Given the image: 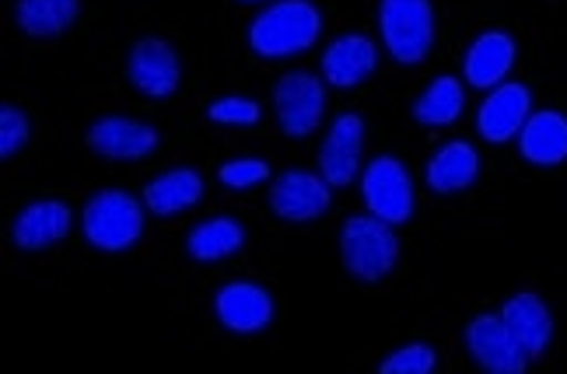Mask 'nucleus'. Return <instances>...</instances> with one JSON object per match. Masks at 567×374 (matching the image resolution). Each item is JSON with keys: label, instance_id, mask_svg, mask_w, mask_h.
I'll return each instance as SVG.
<instances>
[{"label": "nucleus", "instance_id": "obj_1", "mask_svg": "<svg viewBox=\"0 0 567 374\" xmlns=\"http://www.w3.org/2000/svg\"><path fill=\"white\" fill-rule=\"evenodd\" d=\"M322 32V14L312 0H274L249 25V46L264 60H288L312 50Z\"/></svg>", "mask_w": 567, "mask_h": 374}, {"label": "nucleus", "instance_id": "obj_2", "mask_svg": "<svg viewBox=\"0 0 567 374\" xmlns=\"http://www.w3.org/2000/svg\"><path fill=\"white\" fill-rule=\"evenodd\" d=\"M340 256L347 273H354L364 283L382 280L392 267H396L400 256V241L389 221L375 214H358L347 217L343 231H340Z\"/></svg>", "mask_w": 567, "mask_h": 374}, {"label": "nucleus", "instance_id": "obj_3", "mask_svg": "<svg viewBox=\"0 0 567 374\" xmlns=\"http://www.w3.org/2000/svg\"><path fill=\"white\" fill-rule=\"evenodd\" d=\"M81 228L99 252H126L144 235V207L123 189H102L84 204Z\"/></svg>", "mask_w": 567, "mask_h": 374}, {"label": "nucleus", "instance_id": "obj_4", "mask_svg": "<svg viewBox=\"0 0 567 374\" xmlns=\"http://www.w3.org/2000/svg\"><path fill=\"white\" fill-rule=\"evenodd\" d=\"M379 29L396 63H421L434 46L431 0H379Z\"/></svg>", "mask_w": 567, "mask_h": 374}, {"label": "nucleus", "instance_id": "obj_5", "mask_svg": "<svg viewBox=\"0 0 567 374\" xmlns=\"http://www.w3.org/2000/svg\"><path fill=\"white\" fill-rule=\"evenodd\" d=\"M361 196L368 210L389 225H406L413 217V207H417L410 172L403 168L400 158H392V154H379V158H372V165L364 168Z\"/></svg>", "mask_w": 567, "mask_h": 374}, {"label": "nucleus", "instance_id": "obj_6", "mask_svg": "<svg viewBox=\"0 0 567 374\" xmlns=\"http://www.w3.org/2000/svg\"><path fill=\"white\" fill-rule=\"evenodd\" d=\"M277 123L288 137H309L319 129L326 113V84L316 74L291 71L274 87Z\"/></svg>", "mask_w": 567, "mask_h": 374}, {"label": "nucleus", "instance_id": "obj_7", "mask_svg": "<svg viewBox=\"0 0 567 374\" xmlns=\"http://www.w3.org/2000/svg\"><path fill=\"white\" fill-rule=\"evenodd\" d=\"M463 340H466L470 357L491 374H522L529 367V354L512 336V329L501 315H476L466 325Z\"/></svg>", "mask_w": 567, "mask_h": 374}, {"label": "nucleus", "instance_id": "obj_8", "mask_svg": "<svg viewBox=\"0 0 567 374\" xmlns=\"http://www.w3.org/2000/svg\"><path fill=\"white\" fill-rule=\"evenodd\" d=\"M330 183L322 175L312 172H301L291 168L274 179L270 189V210L280 217V221H291V225H305V221H316L326 210H330Z\"/></svg>", "mask_w": 567, "mask_h": 374}, {"label": "nucleus", "instance_id": "obj_9", "mask_svg": "<svg viewBox=\"0 0 567 374\" xmlns=\"http://www.w3.org/2000/svg\"><path fill=\"white\" fill-rule=\"evenodd\" d=\"M533 116V92L522 81H505L491 87L476 113V129L487 144H505L522 134V126Z\"/></svg>", "mask_w": 567, "mask_h": 374}, {"label": "nucleus", "instance_id": "obj_10", "mask_svg": "<svg viewBox=\"0 0 567 374\" xmlns=\"http://www.w3.org/2000/svg\"><path fill=\"white\" fill-rule=\"evenodd\" d=\"M361 147H364V120L358 113L337 116L319 147V172L333 189L354 183V175L361 172Z\"/></svg>", "mask_w": 567, "mask_h": 374}, {"label": "nucleus", "instance_id": "obj_11", "mask_svg": "<svg viewBox=\"0 0 567 374\" xmlns=\"http://www.w3.org/2000/svg\"><path fill=\"white\" fill-rule=\"evenodd\" d=\"M126 74L134 81V87L147 98H168L176 95V87L183 81V67L176 50L162 39H141L126 60Z\"/></svg>", "mask_w": 567, "mask_h": 374}, {"label": "nucleus", "instance_id": "obj_12", "mask_svg": "<svg viewBox=\"0 0 567 374\" xmlns=\"http://www.w3.org/2000/svg\"><path fill=\"white\" fill-rule=\"evenodd\" d=\"M214 315L225 329H231V333L249 336L274 322V298L270 291L256 288V283L235 280L214 294Z\"/></svg>", "mask_w": 567, "mask_h": 374}, {"label": "nucleus", "instance_id": "obj_13", "mask_svg": "<svg viewBox=\"0 0 567 374\" xmlns=\"http://www.w3.org/2000/svg\"><path fill=\"white\" fill-rule=\"evenodd\" d=\"M158 144H162V137L155 126L137 123V120H123V116H105V120L92 123V129H89V147L113 162H141L147 154H155Z\"/></svg>", "mask_w": 567, "mask_h": 374}, {"label": "nucleus", "instance_id": "obj_14", "mask_svg": "<svg viewBox=\"0 0 567 374\" xmlns=\"http://www.w3.org/2000/svg\"><path fill=\"white\" fill-rule=\"evenodd\" d=\"M379 67V46L368 35H340L326 46L322 74L333 87H358Z\"/></svg>", "mask_w": 567, "mask_h": 374}, {"label": "nucleus", "instance_id": "obj_15", "mask_svg": "<svg viewBox=\"0 0 567 374\" xmlns=\"http://www.w3.org/2000/svg\"><path fill=\"white\" fill-rule=\"evenodd\" d=\"M515 67V39L508 32H484L473 39V46L463 56L466 84L491 92V87L505 84L508 71Z\"/></svg>", "mask_w": 567, "mask_h": 374}, {"label": "nucleus", "instance_id": "obj_16", "mask_svg": "<svg viewBox=\"0 0 567 374\" xmlns=\"http://www.w3.org/2000/svg\"><path fill=\"white\" fill-rule=\"evenodd\" d=\"M71 221H74V217H71V207H68V204H60V200H42V204H32V207H25V210H21V214L14 217L11 238H14V246H18V249L39 252V249L53 246V241L68 238Z\"/></svg>", "mask_w": 567, "mask_h": 374}, {"label": "nucleus", "instance_id": "obj_17", "mask_svg": "<svg viewBox=\"0 0 567 374\" xmlns=\"http://www.w3.org/2000/svg\"><path fill=\"white\" fill-rule=\"evenodd\" d=\"M518 150L529 165L554 168L567 158V116L557 108L533 113L529 123L518 134Z\"/></svg>", "mask_w": 567, "mask_h": 374}, {"label": "nucleus", "instance_id": "obj_18", "mask_svg": "<svg viewBox=\"0 0 567 374\" xmlns=\"http://www.w3.org/2000/svg\"><path fill=\"white\" fill-rule=\"evenodd\" d=\"M501 319H505V325L512 329V336L522 343V350H526L529 357H539L554 340L550 308L543 304V298H536V294L508 298L505 308H501Z\"/></svg>", "mask_w": 567, "mask_h": 374}, {"label": "nucleus", "instance_id": "obj_19", "mask_svg": "<svg viewBox=\"0 0 567 374\" xmlns=\"http://www.w3.org/2000/svg\"><path fill=\"white\" fill-rule=\"evenodd\" d=\"M476 175H480V154L466 141H449L427 162V186L439 196L470 189L476 183Z\"/></svg>", "mask_w": 567, "mask_h": 374}, {"label": "nucleus", "instance_id": "obj_20", "mask_svg": "<svg viewBox=\"0 0 567 374\" xmlns=\"http://www.w3.org/2000/svg\"><path fill=\"white\" fill-rule=\"evenodd\" d=\"M204 196V179L193 168H172L158 175L155 183H147L144 189V207L158 217H172L179 210H189L200 204Z\"/></svg>", "mask_w": 567, "mask_h": 374}, {"label": "nucleus", "instance_id": "obj_21", "mask_svg": "<svg viewBox=\"0 0 567 374\" xmlns=\"http://www.w3.org/2000/svg\"><path fill=\"white\" fill-rule=\"evenodd\" d=\"M246 246V228L235 221V217H210L200 221L186 235V252L196 262H217L228 259Z\"/></svg>", "mask_w": 567, "mask_h": 374}, {"label": "nucleus", "instance_id": "obj_22", "mask_svg": "<svg viewBox=\"0 0 567 374\" xmlns=\"http://www.w3.org/2000/svg\"><path fill=\"white\" fill-rule=\"evenodd\" d=\"M463 105H466L463 81L445 74V77H434L424 87V95L413 102V120L424 126H452L463 116Z\"/></svg>", "mask_w": 567, "mask_h": 374}, {"label": "nucleus", "instance_id": "obj_23", "mask_svg": "<svg viewBox=\"0 0 567 374\" xmlns=\"http://www.w3.org/2000/svg\"><path fill=\"white\" fill-rule=\"evenodd\" d=\"M78 11H81V0H18L14 21L21 32L47 39V35H60L63 29H71Z\"/></svg>", "mask_w": 567, "mask_h": 374}, {"label": "nucleus", "instance_id": "obj_24", "mask_svg": "<svg viewBox=\"0 0 567 374\" xmlns=\"http://www.w3.org/2000/svg\"><path fill=\"white\" fill-rule=\"evenodd\" d=\"M434 367H439V354L427 343H410L379 364L382 374H431Z\"/></svg>", "mask_w": 567, "mask_h": 374}, {"label": "nucleus", "instance_id": "obj_25", "mask_svg": "<svg viewBox=\"0 0 567 374\" xmlns=\"http://www.w3.org/2000/svg\"><path fill=\"white\" fill-rule=\"evenodd\" d=\"M207 116L214 120V123H225V126H256L259 123V116H264V108H259L252 98H217V102H210V108H207Z\"/></svg>", "mask_w": 567, "mask_h": 374}, {"label": "nucleus", "instance_id": "obj_26", "mask_svg": "<svg viewBox=\"0 0 567 374\" xmlns=\"http://www.w3.org/2000/svg\"><path fill=\"white\" fill-rule=\"evenodd\" d=\"M217 179H221L228 189H249V186H259L270 179V165L259 158H235L217 168Z\"/></svg>", "mask_w": 567, "mask_h": 374}, {"label": "nucleus", "instance_id": "obj_27", "mask_svg": "<svg viewBox=\"0 0 567 374\" xmlns=\"http://www.w3.org/2000/svg\"><path fill=\"white\" fill-rule=\"evenodd\" d=\"M29 141V120L21 108L4 105L0 108V158H14Z\"/></svg>", "mask_w": 567, "mask_h": 374}, {"label": "nucleus", "instance_id": "obj_28", "mask_svg": "<svg viewBox=\"0 0 567 374\" xmlns=\"http://www.w3.org/2000/svg\"><path fill=\"white\" fill-rule=\"evenodd\" d=\"M243 4H256V0H243Z\"/></svg>", "mask_w": 567, "mask_h": 374}]
</instances>
